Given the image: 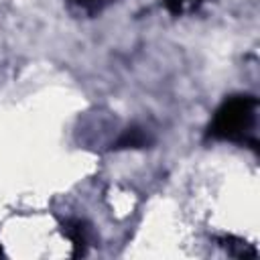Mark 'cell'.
Segmentation results:
<instances>
[{
  "mask_svg": "<svg viewBox=\"0 0 260 260\" xmlns=\"http://www.w3.org/2000/svg\"><path fill=\"white\" fill-rule=\"evenodd\" d=\"M256 106L252 95H232L217 108L207 134L217 140H242L254 124Z\"/></svg>",
  "mask_w": 260,
  "mask_h": 260,
  "instance_id": "cell-1",
  "label": "cell"
},
{
  "mask_svg": "<svg viewBox=\"0 0 260 260\" xmlns=\"http://www.w3.org/2000/svg\"><path fill=\"white\" fill-rule=\"evenodd\" d=\"M183 2H185V0H183Z\"/></svg>",
  "mask_w": 260,
  "mask_h": 260,
  "instance_id": "cell-7",
  "label": "cell"
},
{
  "mask_svg": "<svg viewBox=\"0 0 260 260\" xmlns=\"http://www.w3.org/2000/svg\"><path fill=\"white\" fill-rule=\"evenodd\" d=\"M77 4H85V6H91V4H98V2H104V0H73Z\"/></svg>",
  "mask_w": 260,
  "mask_h": 260,
  "instance_id": "cell-5",
  "label": "cell"
},
{
  "mask_svg": "<svg viewBox=\"0 0 260 260\" xmlns=\"http://www.w3.org/2000/svg\"><path fill=\"white\" fill-rule=\"evenodd\" d=\"M146 142H148L146 134H144L140 128L132 126V128H128V130L116 140L114 148H116V150H124V148H142V146H146Z\"/></svg>",
  "mask_w": 260,
  "mask_h": 260,
  "instance_id": "cell-3",
  "label": "cell"
},
{
  "mask_svg": "<svg viewBox=\"0 0 260 260\" xmlns=\"http://www.w3.org/2000/svg\"><path fill=\"white\" fill-rule=\"evenodd\" d=\"M165 6H167L169 12L179 14V12L183 10V0H165Z\"/></svg>",
  "mask_w": 260,
  "mask_h": 260,
  "instance_id": "cell-4",
  "label": "cell"
},
{
  "mask_svg": "<svg viewBox=\"0 0 260 260\" xmlns=\"http://www.w3.org/2000/svg\"><path fill=\"white\" fill-rule=\"evenodd\" d=\"M63 234L71 240L73 244V256H81L85 254V244H87V236H85V225L79 219H71L63 223Z\"/></svg>",
  "mask_w": 260,
  "mask_h": 260,
  "instance_id": "cell-2",
  "label": "cell"
},
{
  "mask_svg": "<svg viewBox=\"0 0 260 260\" xmlns=\"http://www.w3.org/2000/svg\"><path fill=\"white\" fill-rule=\"evenodd\" d=\"M2 254H4V252H2V246H0V256H2Z\"/></svg>",
  "mask_w": 260,
  "mask_h": 260,
  "instance_id": "cell-6",
  "label": "cell"
}]
</instances>
